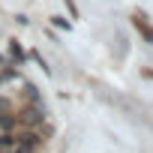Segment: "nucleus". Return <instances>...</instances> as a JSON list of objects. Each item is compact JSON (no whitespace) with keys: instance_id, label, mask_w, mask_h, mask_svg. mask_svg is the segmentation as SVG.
Masks as SVG:
<instances>
[{"instance_id":"f03ea898","label":"nucleus","mask_w":153,"mask_h":153,"mask_svg":"<svg viewBox=\"0 0 153 153\" xmlns=\"http://www.w3.org/2000/svg\"><path fill=\"white\" fill-rule=\"evenodd\" d=\"M9 51H12V57H15V60H18V63H21V60H24V51H21V48H18V42H15V39H12V42H9Z\"/></svg>"},{"instance_id":"20e7f679","label":"nucleus","mask_w":153,"mask_h":153,"mask_svg":"<svg viewBox=\"0 0 153 153\" xmlns=\"http://www.w3.org/2000/svg\"><path fill=\"white\" fill-rule=\"evenodd\" d=\"M9 75H12V69H3V72H0V81H3V78H9Z\"/></svg>"},{"instance_id":"423d86ee","label":"nucleus","mask_w":153,"mask_h":153,"mask_svg":"<svg viewBox=\"0 0 153 153\" xmlns=\"http://www.w3.org/2000/svg\"><path fill=\"white\" fill-rule=\"evenodd\" d=\"M0 60H3V57H0Z\"/></svg>"},{"instance_id":"39448f33","label":"nucleus","mask_w":153,"mask_h":153,"mask_svg":"<svg viewBox=\"0 0 153 153\" xmlns=\"http://www.w3.org/2000/svg\"><path fill=\"white\" fill-rule=\"evenodd\" d=\"M0 111H6V99H0Z\"/></svg>"},{"instance_id":"7ed1b4c3","label":"nucleus","mask_w":153,"mask_h":153,"mask_svg":"<svg viewBox=\"0 0 153 153\" xmlns=\"http://www.w3.org/2000/svg\"><path fill=\"white\" fill-rule=\"evenodd\" d=\"M51 21H54V24H57V27H63V30H69V21H63V18H60V15H54V18H51Z\"/></svg>"},{"instance_id":"f257e3e1","label":"nucleus","mask_w":153,"mask_h":153,"mask_svg":"<svg viewBox=\"0 0 153 153\" xmlns=\"http://www.w3.org/2000/svg\"><path fill=\"white\" fill-rule=\"evenodd\" d=\"M132 24H135V30H138V33H141V36H144L150 45H153V27H147L141 15H132Z\"/></svg>"}]
</instances>
